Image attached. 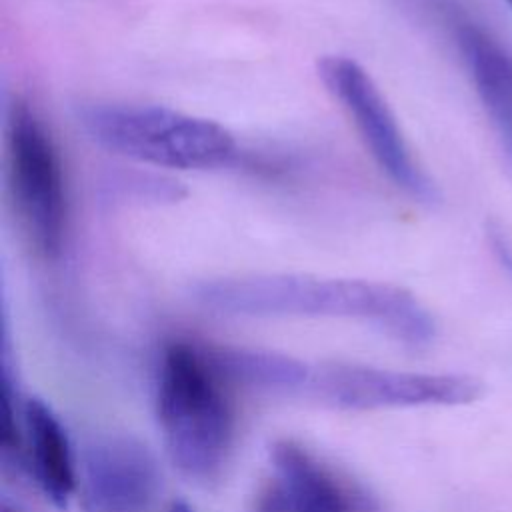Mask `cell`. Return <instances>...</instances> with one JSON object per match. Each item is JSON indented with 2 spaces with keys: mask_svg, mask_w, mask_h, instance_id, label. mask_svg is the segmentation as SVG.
I'll return each instance as SVG.
<instances>
[{
  "mask_svg": "<svg viewBox=\"0 0 512 512\" xmlns=\"http://www.w3.org/2000/svg\"><path fill=\"white\" fill-rule=\"evenodd\" d=\"M192 298L216 314L250 318H344L372 324L390 338L422 348L434 340L430 312L406 288L310 274H250L198 282Z\"/></svg>",
  "mask_w": 512,
  "mask_h": 512,
  "instance_id": "1",
  "label": "cell"
},
{
  "mask_svg": "<svg viewBox=\"0 0 512 512\" xmlns=\"http://www.w3.org/2000/svg\"><path fill=\"white\" fill-rule=\"evenodd\" d=\"M206 348L186 340L164 346L156 376V416L166 452L188 478L208 482L228 460L234 416Z\"/></svg>",
  "mask_w": 512,
  "mask_h": 512,
  "instance_id": "2",
  "label": "cell"
},
{
  "mask_svg": "<svg viewBox=\"0 0 512 512\" xmlns=\"http://www.w3.org/2000/svg\"><path fill=\"white\" fill-rule=\"evenodd\" d=\"M78 122L108 152L158 168L212 170L238 156L228 128L166 106L92 102L78 108Z\"/></svg>",
  "mask_w": 512,
  "mask_h": 512,
  "instance_id": "3",
  "label": "cell"
},
{
  "mask_svg": "<svg viewBox=\"0 0 512 512\" xmlns=\"http://www.w3.org/2000/svg\"><path fill=\"white\" fill-rule=\"evenodd\" d=\"M8 184L22 226L46 260L62 254L68 230V196L56 142L22 100H14L6 126Z\"/></svg>",
  "mask_w": 512,
  "mask_h": 512,
  "instance_id": "4",
  "label": "cell"
},
{
  "mask_svg": "<svg viewBox=\"0 0 512 512\" xmlns=\"http://www.w3.org/2000/svg\"><path fill=\"white\" fill-rule=\"evenodd\" d=\"M484 394V384L468 374L404 372L356 364H308L298 398L344 410L464 406Z\"/></svg>",
  "mask_w": 512,
  "mask_h": 512,
  "instance_id": "5",
  "label": "cell"
},
{
  "mask_svg": "<svg viewBox=\"0 0 512 512\" xmlns=\"http://www.w3.org/2000/svg\"><path fill=\"white\" fill-rule=\"evenodd\" d=\"M318 76L356 126L364 146L388 180L412 200L432 206L438 188L414 158L398 120L368 70L350 56L318 60Z\"/></svg>",
  "mask_w": 512,
  "mask_h": 512,
  "instance_id": "6",
  "label": "cell"
},
{
  "mask_svg": "<svg viewBox=\"0 0 512 512\" xmlns=\"http://www.w3.org/2000/svg\"><path fill=\"white\" fill-rule=\"evenodd\" d=\"M160 492V468L132 434L96 436L84 452V494L92 512H146Z\"/></svg>",
  "mask_w": 512,
  "mask_h": 512,
  "instance_id": "7",
  "label": "cell"
},
{
  "mask_svg": "<svg viewBox=\"0 0 512 512\" xmlns=\"http://www.w3.org/2000/svg\"><path fill=\"white\" fill-rule=\"evenodd\" d=\"M454 42L502 152L512 164V54L470 20L454 22Z\"/></svg>",
  "mask_w": 512,
  "mask_h": 512,
  "instance_id": "8",
  "label": "cell"
},
{
  "mask_svg": "<svg viewBox=\"0 0 512 512\" xmlns=\"http://www.w3.org/2000/svg\"><path fill=\"white\" fill-rule=\"evenodd\" d=\"M22 446L44 496L64 508L76 488L72 444L60 418L40 398H28L22 406Z\"/></svg>",
  "mask_w": 512,
  "mask_h": 512,
  "instance_id": "9",
  "label": "cell"
},
{
  "mask_svg": "<svg viewBox=\"0 0 512 512\" xmlns=\"http://www.w3.org/2000/svg\"><path fill=\"white\" fill-rule=\"evenodd\" d=\"M274 480L296 512H348L350 496L334 472L306 446L282 438L270 448Z\"/></svg>",
  "mask_w": 512,
  "mask_h": 512,
  "instance_id": "10",
  "label": "cell"
},
{
  "mask_svg": "<svg viewBox=\"0 0 512 512\" xmlns=\"http://www.w3.org/2000/svg\"><path fill=\"white\" fill-rule=\"evenodd\" d=\"M254 512H296L282 488L274 482L260 488L254 500Z\"/></svg>",
  "mask_w": 512,
  "mask_h": 512,
  "instance_id": "11",
  "label": "cell"
},
{
  "mask_svg": "<svg viewBox=\"0 0 512 512\" xmlns=\"http://www.w3.org/2000/svg\"><path fill=\"white\" fill-rule=\"evenodd\" d=\"M168 512H194L186 502H182V500H178V502H172L170 504V508H168Z\"/></svg>",
  "mask_w": 512,
  "mask_h": 512,
  "instance_id": "12",
  "label": "cell"
},
{
  "mask_svg": "<svg viewBox=\"0 0 512 512\" xmlns=\"http://www.w3.org/2000/svg\"><path fill=\"white\" fill-rule=\"evenodd\" d=\"M4 512H18V510H14V508H10V506H4Z\"/></svg>",
  "mask_w": 512,
  "mask_h": 512,
  "instance_id": "13",
  "label": "cell"
},
{
  "mask_svg": "<svg viewBox=\"0 0 512 512\" xmlns=\"http://www.w3.org/2000/svg\"><path fill=\"white\" fill-rule=\"evenodd\" d=\"M506 2H508V4H510V6H512V0H506Z\"/></svg>",
  "mask_w": 512,
  "mask_h": 512,
  "instance_id": "14",
  "label": "cell"
}]
</instances>
